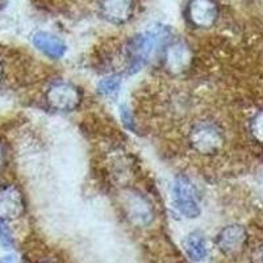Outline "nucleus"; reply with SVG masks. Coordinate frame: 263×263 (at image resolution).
Returning a JSON list of instances; mask_svg holds the SVG:
<instances>
[{
    "label": "nucleus",
    "mask_w": 263,
    "mask_h": 263,
    "mask_svg": "<svg viewBox=\"0 0 263 263\" xmlns=\"http://www.w3.org/2000/svg\"><path fill=\"white\" fill-rule=\"evenodd\" d=\"M168 32L163 27H153L132 40L129 45V71L137 72L156 57L167 40Z\"/></svg>",
    "instance_id": "nucleus-1"
},
{
    "label": "nucleus",
    "mask_w": 263,
    "mask_h": 263,
    "mask_svg": "<svg viewBox=\"0 0 263 263\" xmlns=\"http://www.w3.org/2000/svg\"><path fill=\"white\" fill-rule=\"evenodd\" d=\"M190 144L197 153L211 156L221 149L224 145V136L216 124L200 121L190 132Z\"/></svg>",
    "instance_id": "nucleus-2"
},
{
    "label": "nucleus",
    "mask_w": 263,
    "mask_h": 263,
    "mask_svg": "<svg viewBox=\"0 0 263 263\" xmlns=\"http://www.w3.org/2000/svg\"><path fill=\"white\" fill-rule=\"evenodd\" d=\"M173 200L175 208L187 218L200 215V203L194 183L185 177H178L173 184Z\"/></svg>",
    "instance_id": "nucleus-3"
},
{
    "label": "nucleus",
    "mask_w": 263,
    "mask_h": 263,
    "mask_svg": "<svg viewBox=\"0 0 263 263\" xmlns=\"http://www.w3.org/2000/svg\"><path fill=\"white\" fill-rule=\"evenodd\" d=\"M82 92L78 87L67 82H57L46 92V103L54 111L70 112L79 107Z\"/></svg>",
    "instance_id": "nucleus-4"
},
{
    "label": "nucleus",
    "mask_w": 263,
    "mask_h": 263,
    "mask_svg": "<svg viewBox=\"0 0 263 263\" xmlns=\"http://www.w3.org/2000/svg\"><path fill=\"white\" fill-rule=\"evenodd\" d=\"M248 241V233L242 225L232 224L225 227L216 237V245L227 257L241 254Z\"/></svg>",
    "instance_id": "nucleus-5"
},
{
    "label": "nucleus",
    "mask_w": 263,
    "mask_h": 263,
    "mask_svg": "<svg viewBox=\"0 0 263 263\" xmlns=\"http://www.w3.org/2000/svg\"><path fill=\"white\" fill-rule=\"evenodd\" d=\"M124 204H125V212L129 221L136 227H147L154 220L153 206L142 195L137 192H129L125 195Z\"/></svg>",
    "instance_id": "nucleus-6"
},
{
    "label": "nucleus",
    "mask_w": 263,
    "mask_h": 263,
    "mask_svg": "<svg viewBox=\"0 0 263 263\" xmlns=\"http://www.w3.org/2000/svg\"><path fill=\"white\" fill-rule=\"evenodd\" d=\"M24 208L23 195L16 187L8 185L0 190V220H16L24 213Z\"/></svg>",
    "instance_id": "nucleus-7"
},
{
    "label": "nucleus",
    "mask_w": 263,
    "mask_h": 263,
    "mask_svg": "<svg viewBox=\"0 0 263 263\" xmlns=\"http://www.w3.org/2000/svg\"><path fill=\"white\" fill-rule=\"evenodd\" d=\"M191 51L184 42H174L164 51V67L173 74H180L190 66Z\"/></svg>",
    "instance_id": "nucleus-8"
},
{
    "label": "nucleus",
    "mask_w": 263,
    "mask_h": 263,
    "mask_svg": "<svg viewBox=\"0 0 263 263\" xmlns=\"http://www.w3.org/2000/svg\"><path fill=\"white\" fill-rule=\"evenodd\" d=\"M189 17L195 27L210 28L217 18V8L213 0H191Z\"/></svg>",
    "instance_id": "nucleus-9"
},
{
    "label": "nucleus",
    "mask_w": 263,
    "mask_h": 263,
    "mask_svg": "<svg viewBox=\"0 0 263 263\" xmlns=\"http://www.w3.org/2000/svg\"><path fill=\"white\" fill-rule=\"evenodd\" d=\"M103 17L114 24H124L133 12V0H102L100 2Z\"/></svg>",
    "instance_id": "nucleus-10"
},
{
    "label": "nucleus",
    "mask_w": 263,
    "mask_h": 263,
    "mask_svg": "<svg viewBox=\"0 0 263 263\" xmlns=\"http://www.w3.org/2000/svg\"><path fill=\"white\" fill-rule=\"evenodd\" d=\"M33 44L39 50H41L45 55L53 58V60L62 58L67 49L66 44L60 37L48 32H37L33 36Z\"/></svg>",
    "instance_id": "nucleus-11"
},
{
    "label": "nucleus",
    "mask_w": 263,
    "mask_h": 263,
    "mask_svg": "<svg viewBox=\"0 0 263 263\" xmlns=\"http://www.w3.org/2000/svg\"><path fill=\"white\" fill-rule=\"evenodd\" d=\"M184 250L190 258L195 262H200L208 254L205 238L200 232H192L184 241Z\"/></svg>",
    "instance_id": "nucleus-12"
},
{
    "label": "nucleus",
    "mask_w": 263,
    "mask_h": 263,
    "mask_svg": "<svg viewBox=\"0 0 263 263\" xmlns=\"http://www.w3.org/2000/svg\"><path fill=\"white\" fill-rule=\"evenodd\" d=\"M121 86V79L117 75H111L107 78L102 79L99 83V92L104 96H115L120 90Z\"/></svg>",
    "instance_id": "nucleus-13"
},
{
    "label": "nucleus",
    "mask_w": 263,
    "mask_h": 263,
    "mask_svg": "<svg viewBox=\"0 0 263 263\" xmlns=\"http://www.w3.org/2000/svg\"><path fill=\"white\" fill-rule=\"evenodd\" d=\"M250 130L255 141L263 145V111H259L253 117L250 124Z\"/></svg>",
    "instance_id": "nucleus-14"
},
{
    "label": "nucleus",
    "mask_w": 263,
    "mask_h": 263,
    "mask_svg": "<svg viewBox=\"0 0 263 263\" xmlns=\"http://www.w3.org/2000/svg\"><path fill=\"white\" fill-rule=\"evenodd\" d=\"M0 241H2V243L6 246H11V243H12L11 232H9L8 228L6 227L3 220H0Z\"/></svg>",
    "instance_id": "nucleus-15"
},
{
    "label": "nucleus",
    "mask_w": 263,
    "mask_h": 263,
    "mask_svg": "<svg viewBox=\"0 0 263 263\" xmlns=\"http://www.w3.org/2000/svg\"><path fill=\"white\" fill-rule=\"evenodd\" d=\"M251 263H263V245L258 246L251 254Z\"/></svg>",
    "instance_id": "nucleus-16"
},
{
    "label": "nucleus",
    "mask_w": 263,
    "mask_h": 263,
    "mask_svg": "<svg viewBox=\"0 0 263 263\" xmlns=\"http://www.w3.org/2000/svg\"><path fill=\"white\" fill-rule=\"evenodd\" d=\"M4 162H6V156H4L3 146H2V145H0V170H2V168H3Z\"/></svg>",
    "instance_id": "nucleus-17"
},
{
    "label": "nucleus",
    "mask_w": 263,
    "mask_h": 263,
    "mask_svg": "<svg viewBox=\"0 0 263 263\" xmlns=\"http://www.w3.org/2000/svg\"><path fill=\"white\" fill-rule=\"evenodd\" d=\"M0 263H15V260H13L11 257H8V258H4V259L0 260Z\"/></svg>",
    "instance_id": "nucleus-18"
},
{
    "label": "nucleus",
    "mask_w": 263,
    "mask_h": 263,
    "mask_svg": "<svg viewBox=\"0 0 263 263\" xmlns=\"http://www.w3.org/2000/svg\"><path fill=\"white\" fill-rule=\"evenodd\" d=\"M2 78H3V67L0 65V82H2Z\"/></svg>",
    "instance_id": "nucleus-19"
}]
</instances>
